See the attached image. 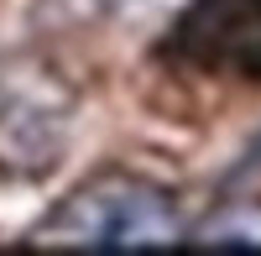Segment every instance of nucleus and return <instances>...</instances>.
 <instances>
[{
	"mask_svg": "<svg viewBox=\"0 0 261 256\" xmlns=\"http://www.w3.org/2000/svg\"><path fill=\"white\" fill-rule=\"evenodd\" d=\"M32 241L84 251H162L183 241V220L162 183L125 167H105L37 220Z\"/></svg>",
	"mask_w": 261,
	"mask_h": 256,
	"instance_id": "obj_1",
	"label": "nucleus"
},
{
	"mask_svg": "<svg viewBox=\"0 0 261 256\" xmlns=\"http://www.w3.org/2000/svg\"><path fill=\"white\" fill-rule=\"evenodd\" d=\"M73 131V89L42 63L0 68V173L42 178L63 162Z\"/></svg>",
	"mask_w": 261,
	"mask_h": 256,
	"instance_id": "obj_2",
	"label": "nucleus"
},
{
	"mask_svg": "<svg viewBox=\"0 0 261 256\" xmlns=\"http://www.w3.org/2000/svg\"><path fill=\"white\" fill-rule=\"evenodd\" d=\"M167 53L204 79L261 84V0H193Z\"/></svg>",
	"mask_w": 261,
	"mask_h": 256,
	"instance_id": "obj_3",
	"label": "nucleus"
},
{
	"mask_svg": "<svg viewBox=\"0 0 261 256\" xmlns=\"http://www.w3.org/2000/svg\"><path fill=\"white\" fill-rule=\"evenodd\" d=\"M199 246H220V251H256L261 246V199H230L220 204L209 220L193 230Z\"/></svg>",
	"mask_w": 261,
	"mask_h": 256,
	"instance_id": "obj_4",
	"label": "nucleus"
}]
</instances>
